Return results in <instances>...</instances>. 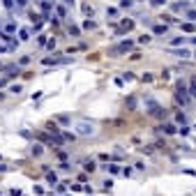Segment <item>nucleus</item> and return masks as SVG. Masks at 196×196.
<instances>
[{
	"mask_svg": "<svg viewBox=\"0 0 196 196\" xmlns=\"http://www.w3.org/2000/svg\"><path fill=\"white\" fill-rule=\"evenodd\" d=\"M76 134H79V136H92L95 134V125L88 122V120L79 122V125H76Z\"/></svg>",
	"mask_w": 196,
	"mask_h": 196,
	"instance_id": "1",
	"label": "nucleus"
},
{
	"mask_svg": "<svg viewBox=\"0 0 196 196\" xmlns=\"http://www.w3.org/2000/svg\"><path fill=\"white\" fill-rule=\"evenodd\" d=\"M129 49H132V42L127 39V42H122L120 46H115V49L111 51V53H125V51H129Z\"/></svg>",
	"mask_w": 196,
	"mask_h": 196,
	"instance_id": "2",
	"label": "nucleus"
},
{
	"mask_svg": "<svg viewBox=\"0 0 196 196\" xmlns=\"http://www.w3.org/2000/svg\"><path fill=\"white\" fill-rule=\"evenodd\" d=\"M159 129H162V132L164 134H175L178 132V129L173 127V125H171V122H166V125H162V127H159Z\"/></svg>",
	"mask_w": 196,
	"mask_h": 196,
	"instance_id": "3",
	"label": "nucleus"
},
{
	"mask_svg": "<svg viewBox=\"0 0 196 196\" xmlns=\"http://www.w3.org/2000/svg\"><path fill=\"white\" fill-rule=\"evenodd\" d=\"M46 180H49V185H58V175L51 171H46Z\"/></svg>",
	"mask_w": 196,
	"mask_h": 196,
	"instance_id": "4",
	"label": "nucleus"
},
{
	"mask_svg": "<svg viewBox=\"0 0 196 196\" xmlns=\"http://www.w3.org/2000/svg\"><path fill=\"white\" fill-rule=\"evenodd\" d=\"M182 30H185V32H194V30H196V26H194L192 21H189V23H182Z\"/></svg>",
	"mask_w": 196,
	"mask_h": 196,
	"instance_id": "5",
	"label": "nucleus"
},
{
	"mask_svg": "<svg viewBox=\"0 0 196 196\" xmlns=\"http://www.w3.org/2000/svg\"><path fill=\"white\" fill-rule=\"evenodd\" d=\"M189 95H192V97H196V76L192 79V83H189Z\"/></svg>",
	"mask_w": 196,
	"mask_h": 196,
	"instance_id": "6",
	"label": "nucleus"
},
{
	"mask_svg": "<svg viewBox=\"0 0 196 196\" xmlns=\"http://www.w3.org/2000/svg\"><path fill=\"white\" fill-rule=\"evenodd\" d=\"M109 173H120V166H115V164H111V166H104Z\"/></svg>",
	"mask_w": 196,
	"mask_h": 196,
	"instance_id": "7",
	"label": "nucleus"
},
{
	"mask_svg": "<svg viewBox=\"0 0 196 196\" xmlns=\"http://www.w3.org/2000/svg\"><path fill=\"white\" fill-rule=\"evenodd\" d=\"M152 30H155V35H164L166 32V23H164V26H155Z\"/></svg>",
	"mask_w": 196,
	"mask_h": 196,
	"instance_id": "8",
	"label": "nucleus"
},
{
	"mask_svg": "<svg viewBox=\"0 0 196 196\" xmlns=\"http://www.w3.org/2000/svg\"><path fill=\"white\" fill-rule=\"evenodd\" d=\"M132 28H134V21H127V19L122 21V30H132Z\"/></svg>",
	"mask_w": 196,
	"mask_h": 196,
	"instance_id": "9",
	"label": "nucleus"
},
{
	"mask_svg": "<svg viewBox=\"0 0 196 196\" xmlns=\"http://www.w3.org/2000/svg\"><path fill=\"white\" fill-rule=\"evenodd\" d=\"M182 42H185V37H173L171 39V46H178V44H182Z\"/></svg>",
	"mask_w": 196,
	"mask_h": 196,
	"instance_id": "10",
	"label": "nucleus"
},
{
	"mask_svg": "<svg viewBox=\"0 0 196 196\" xmlns=\"http://www.w3.org/2000/svg\"><path fill=\"white\" fill-rule=\"evenodd\" d=\"M95 169H97V166H95V162H92V159H90V162H86V171H90V173H92Z\"/></svg>",
	"mask_w": 196,
	"mask_h": 196,
	"instance_id": "11",
	"label": "nucleus"
},
{
	"mask_svg": "<svg viewBox=\"0 0 196 196\" xmlns=\"http://www.w3.org/2000/svg\"><path fill=\"white\" fill-rule=\"evenodd\" d=\"M83 28H86V30H92V28H95V21H90V19H88L86 23H83Z\"/></svg>",
	"mask_w": 196,
	"mask_h": 196,
	"instance_id": "12",
	"label": "nucleus"
},
{
	"mask_svg": "<svg viewBox=\"0 0 196 196\" xmlns=\"http://www.w3.org/2000/svg\"><path fill=\"white\" fill-rule=\"evenodd\" d=\"M32 155H35V157L42 155V145H32Z\"/></svg>",
	"mask_w": 196,
	"mask_h": 196,
	"instance_id": "13",
	"label": "nucleus"
},
{
	"mask_svg": "<svg viewBox=\"0 0 196 196\" xmlns=\"http://www.w3.org/2000/svg\"><path fill=\"white\" fill-rule=\"evenodd\" d=\"M187 19L189 21H196V12L194 9H187Z\"/></svg>",
	"mask_w": 196,
	"mask_h": 196,
	"instance_id": "14",
	"label": "nucleus"
},
{
	"mask_svg": "<svg viewBox=\"0 0 196 196\" xmlns=\"http://www.w3.org/2000/svg\"><path fill=\"white\" fill-rule=\"evenodd\" d=\"M28 39H30V32H28V30H21V42H28Z\"/></svg>",
	"mask_w": 196,
	"mask_h": 196,
	"instance_id": "15",
	"label": "nucleus"
},
{
	"mask_svg": "<svg viewBox=\"0 0 196 196\" xmlns=\"http://www.w3.org/2000/svg\"><path fill=\"white\" fill-rule=\"evenodd\" d=\"M56 12H58V16H67V9L65 7H56Z\"/></svg>",
	"mask_w": 196,
	"mask_h": 196,
	"instance_id": "16",
	"label": "nucleus"
},
{
	"mask_svg": "<svg viewBox=\"0 0 196 196\" xmlns=\"http://www.w3.org/2000/svg\"><path fill=\"white\" fill-rule=\"evenodd\" d=\"M106 14H109V16H118V9L115 7H109V9H106Z\"/></svg>",
	"mask_w": 196,
	"mask_h": 196,
	"instance_id": "17",
	"label": "nucleus"
},
{
	"mask_svg": "<svg viewBox=\"0 0 196 196\" xmlns=\"http://www.w3.org/2000/svg\"><path fill=\"white\" fill-rule=\"evenodd\" d=\"M83 12H86L88 16H92V7H90V5H83Z\"/></svg>",
	"mask_w": 196,
	"mask_h": 196,
	"instance_id": "18",
	"label": "nucleus"
},
{
	"mask_svg": "<svg viewBox=\"0 0 196 196\" xmlns=\"http://www.w3.org/2000/svg\"><path fill=\"white\" fill-rule=\"evenodd\" d=\"M5 30H7V32H14V30H16V23H7V28H5Z\"/></svg>",
	"mask_w": 196,
	"mask_h": 196,
	"instance_id": "19",
	"label": "nucleus"
},
{
	"mask_svg": "<svg viewBox=\"0 0 196 196\" xmlns=\"http://www.w3.org/2000/svg\"><path fill=\"white\" fill-rule=\"evenodd\" d=\"M67 185H69V182H60V185H58L56 189H58V192H65V189H67Z\"/></svg>",
	"mask_w": 196,
	"mask_h": 196,
	"instance_id": "20",
	"label": "nucleus"
},
{
	"mask_svg": "<svg viewBox=\"0 0 196 196\" xmlns=\"http://www.w3.org/2000/svg\"><path fill=\"white\" fill-rule=\"evenodd\" d=\"M120 7H132V0H120Z\"/></svg>",
	"mask_w": 196,
	"mask_h": 196,
	"instance_id": "21",
	"label": "nucleus"
},
{
	"mask_svg": "<svg viewBox=\"0 0 196 196\" xmlns=\"http://www.w3.org/2000/svg\"><path fill=\"white\" fill-rule=\"evenodd\" d=\"M49 132H51V134H58V132H60V129H58L56 125H49Z\"/></svg>",
	"mask_w": 196,
	"mask_h": 196,
	"instance_id": "22",
	"label": "nucleus"
},
{
	"mask_svg": "<svg viewBox=\"0 0 196 196\" xmlns=\"http://www.w3.org/2000/svg\"><path fill=\"white\" fill-rule=\"evenodd\" d=\"M9 92H16V95H19V92H21V86H12V88H9Z\"/></svg>",
	"mask_w": 196,
	"mask_h": 196,
	"instance_id": "23",
	"label": "nucleus"
},
{
	"mask_svg": "<svg viewBox=\"0 0 196 196\" xmlns=\"http://www.w3.org/2000/svg\"><path fill=\"white\" fill-rule=\"evenodd\" d=\"M19 62H21V65H28V62H30V56H23Z\"/></svg>",
	"mask_w": 196,
	"mask_h": 196,
	"instance_id": "24",
	"label": "nucleus"
},
{
	"mask_svg": "<svg viewBox=\"0 0 196 196\" xmlns=\"http://www.w3.org/2000/svg\"><path fill=\"white\" fill-rule=\"evenodd\" d=\"M139 42H141V44H148V42H150V37H148V35H143V37H139Z\"/></svg>",
	"mask_w": 196,
	"mask_h": 196,
	"instance_id": "25",
	"label": "nucleus"
},
{
	"mask_svg": "<svg viewBox=\"0 0 196 196\" xmlns=\"http://www.w3.org/2000/svg\"><path fill=\"white\" fill-rule=\"evenodd\" d=\"M152 2H155V5H164L166 0H152Z\"/></svg>",
	"mask_w": 196,
	"mask_h": 196,
	"instance_id": "26",
	"label": "nucleus"
},
{
	"mask_svg": "<svg viewBox=\"0 0 196 196\" xmlns=\"http://www.w3.org/2000/svg\"><path fill=\"white\" fill-rule=\"evenodd\" d=\"M0 53H5V46H0Z\"/></svg>",
	"mask_w": 196,
	"mask_h": 196,
	"instance_id": "27",
	"label": "nucleus"
},
{
	"mask_svg": "<svg viewBox=\"0 0 196 196\" xmlns=\"http://www.w3.org/2000/svg\"><path fill=\"white\" fill-rule=\"evenodd\" d=\"M192 42H194V44H196V37H194V39H192Z\"/></svg>",
	"mask_w": 196,
	"mask_h": 196,
	"instance_id": "28",
	"label": "nucleus"
},
{
	"mask_svg": "<svg viewBox=\"0 0 196 196\" xmlns=\"http://www.w3.org/2000/svg\"><path fill=\"white\" fill-rule=\"evenodd\" d=\"M194 56H196V53H194Z\"/></svg>",
	"mask_w": 196,
	"mask_h": 196,
	"instance_id": "29",
	"label": "nucleus"
}]
</instances>
